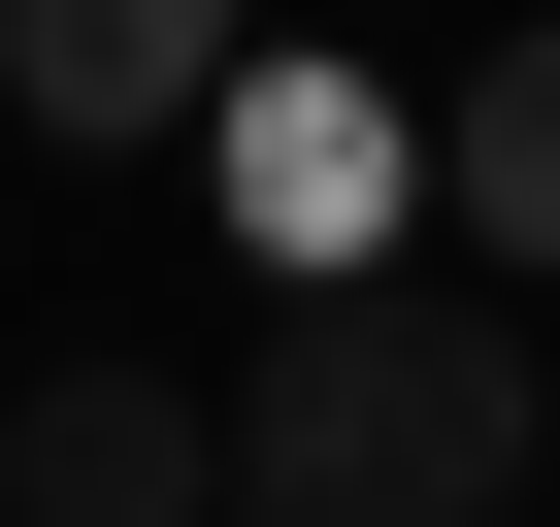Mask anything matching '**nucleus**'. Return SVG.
<instances>
[{
    "instance_id": "f03ea898",
    "label": "nucleus",
    "mask_w": 560,
    "mask_h": 527,
    "mask_svg": "<svg viewBox=\"0 0 560 527\" xmlns=\"http://www.w3.org/2000/svg\"><path fill=\"white\" fill-rule=\"evenodd\" d=\"M198 165H231V231H264V264H396V198H429V132H396L330 34H264V67L198 99Z\"/></svg>"
},
{
    "instance_id": "f257e3e1",
    "label": "nucleus",
    "mask_w": 560,
    "mask_h": 527,
    "mask_svg": "<svg viewBox=\"0 0 560 527\" xmlns=\"http://www.w3.org/2000/svg\"><path fill=\"white\" fill-rule=\"evenodd\" d=\"M527 429H560V396H527L494 297H429V264H298L264 363H231V527H494Z\"/></svg>"
},
{
    "instance_id": "20e7f679",
    "label": "nucleus",
    "mask_w": 560,
    "mask_h": 527,
    "mask_svg": "<svg viewBox=\"0 0 560 527\" xmlns=\"http://www.w3.org/2000/svg\"><path fill=\"white\" fill-rule=\"evenodd\" d=\"M0 527H231V429L132 396V363H34L0 396Z\"/></svg>"
},
{
    "instance_id": "39448f33",
    "label": "nucleus",
    "mask_w": 560,
    "mask_h": 527,
    "mask_svg": "<svg viewBox=\"0 0 560 527\" xmlns=\"http://www.w3.org/2000/svg\"><path fill=\"white\" fill-rule=\"evenodd\" d=\"M429 198H462V264H494V297H560V34H494V67L429 99Z\"/></svg>"
},
{
    "instance_id": "7ed1b4c3",
    "label": "nucleus",
    "mask_w": 560,
    "mask_h": 527,
    "mask_svg": "<svg viewBox=\"0 0 560 527\" xmlns=\"http://www.w3.org/2000/svg\"><path fill=\"white\" fill-rule=\"evenodd\" d=\"M231 67H264V0H0V99H34L67 165H165Z\"/></svg>"
}]
</instances>
